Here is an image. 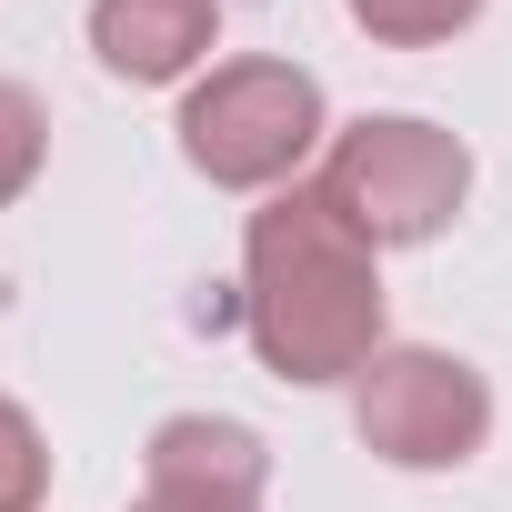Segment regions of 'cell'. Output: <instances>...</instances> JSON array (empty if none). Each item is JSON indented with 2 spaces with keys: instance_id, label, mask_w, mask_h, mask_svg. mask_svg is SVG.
Here are the masks:
<instances>
[{
  "instance_id": "cell-1",
  "label": "cell",
  "mask_w": 512,
  "mask_h": 512,
  "mask_svg": "<svg viewBox=\"0 0 512 512\" xmlns=\"http://www.w3.org/2000/svg\"><path fill=\"white\" fill-rule=\"evenodd\" d=\"M382 302H392L382 292V251L362 231H342L312 181L272 191L241 221V332H251L272 382H292V392L352 382L392 342Z\"/></svg>"
},
{
  "instance_id": "cell-2",
  "label": "cell",
  "mask_w": 512,
  "mask_h": 512,
  "mask_svg": "<svg viewBox=\"0 0 512 512\" xmlns=\"http://www.w3.org/2000/svg\"><path fill=\"white\" fill-rule=\"evenodd\" d=\"M312 191L342 231H362L372 251H422L452 231V211L472 201V151L462 131L422 121V111H362L352 131L322 141Z\"/></svg>"
},
{
  "instance_id": "cell-3",
  "label": "cell",
  "mask_w": 512,
  "mask_h": 512,
  "mask_svg": "<svg viewBox=\"0 0 512 512\" xmlns=\"http://www.w3.org/2000/svg\"><path fill=\"white\" fill-rule=\"evenodd\" d=\"M181 161L211 191H292L332 141V101L302 61H211L181 91Z\"/></svg>"
},
{
  "instance_id": "cell-5",
  "label": "cell",
  "mask_w": 512,
  "mask_h": 512,
  "mask_svg": "<svg viewBox=\"0 0 512 512\" xmlns=\"http://www.w3.org/2000/svg\"><path fill=\"white\" fill-rule=\"evenodd\" d=\"M272 492V442L231 412H171L141 442V502L171 512H262Z\"/></svg>"
},
{
  "instance_id": "cell-9",
  "label": "cell",
  "mask_w": 512,
  "mask_h": 512,
  "mask_svg": "<svg viewBox=\"0 0 512 512\" xmlns=\"http://www.w3.org/2000/svg\"><path fill=\"white\" fill-rule=\"evenodd\" d=\"M51 502V442H41V422L0 392V512H41Z\"/></svg>"
},
{
  "instance_id": "cell-7",
  "label": "cell",
  "mask_w": 512,
  "mask_h": 512,
  "mask_svg": "<svg viewBox=\"0 0 512 512\" xmlns=\"http://www.w3.org/2000/svg\"><path fill=\"white\" fill-rule=\"evenodd\" d=\"M352 31H372L382 51H442L482 21V0H342Z\"/></svg>"
},
{
  "instance_id": "cell-6",
  "label": "cell",
  "mask_w": 512,
  "mask_h": 512,
  "mask_svg": "<svg viewBox=\"0 0 512 512\" xmlns=\"http://www.w3.org/2000/svg\"><path fill=\"white\" fill-rule=\"evenodd\" d=\"M221 41V0H91V51L131 91H171L211 61Z\"/></svg>"
},
{
  "instance_id": "cell-8",
  "label": "cell",
  "mask_w": 512,
  "mask_h": 512,
  "mask_svg": "<svg viewBox=\"0 0 512 512\" xmlns=\"http://www.w3.org/2000/svg\"><path fill=\"white\" fill-rule=\"evenodd\" d=\"M41 161H51V111H41V91L0 81V211L41 181Z\"/></svg>"
},
{
  "instance_id": "cell-4",
  "label": "cell",
  "mask_w": 512,
  "mask_h": 512,
  "mask_svg": "<svg viewBox=\"0 0 512 512\" xmlns=\"http://www.w3.org/2000/svg\"><path fill=\"white\" fill-rule=\"evenodd\" d=\"M352 442L392 472H462L492 442V382L442 342H382L352 372Z\"/></svg>"
},
{
  "instance_id": "cell-10",
  "label": "cell",
  "mask_w": 512,
  "mask_h": 512,
  "mask_svg": "<svg viewBox=\"0 0 512 512\" xmlns=\"http://www.w3.org/2000/svg\"><path fill=\"white\" fill-rule=\"evenodd\" d=\"M131 512H171V502H131Z\"/></svg>"
}]
</instances>
